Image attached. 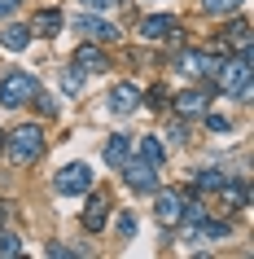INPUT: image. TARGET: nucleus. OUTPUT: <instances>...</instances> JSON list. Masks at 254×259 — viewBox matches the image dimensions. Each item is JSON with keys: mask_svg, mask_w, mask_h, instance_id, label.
I'll return each instance as SVG.
<instances>
[{"mask_svg": "<svg viewBox=\"0 0 254 259\" xmlns=\"http://www.w3.org/2000/svg\"><path fill=\"white\" fill-rule=\"evenodd\" d=\"M250 62H254V53H237V57L224 53V62H215V75H211L215 88L237 97V101H250Z\"/></svg>", "mask_w": 254, "mask_h": 259, "instance_id": "1", "label": "nucleus"}, {"mask_svg": "<svg viewBox=\"0 0 254 259\" xmlns=\"http://www.w3.org/2000/svg\"><path fill=\"white\" fill-rule=\"evenodd\" d=\"M5 154L14 167H31L44 154V127L40 123H22L14 132H5Z\"/></svg>", "mask_w": 254, "mask_h": 259, "instance_id": "2", "label": "nucleus"}, {"mask_svg": "<svg viewBox=\"0 0 254 259\" xmlns=\"http://www.w3.org/2000/svg\"><path fill=\"white\" fill-rule=\"evenodd\" d=\"M40 93V79L31 70H9L0 79V106L5 110H18V106H31V97Z\"/></svg>", "mask_w": 254, "mask_h": 259, "instance_id": "3", "label": "nucleus"}, {"mask_svg": "<svg viewBox=\"0 0 254 259\" xmlns=\"http://www.w3.org/2000/svg\"><path fill=\"white\" fill-rule=\"evenodd\" d=\"M88 189H92V167L88 163H66L53 176V193H62V198H83Z\"/></svg>", "mask_w": 254, "mask_h": 259, "instance_id": "4", "label": "nucleus"}, {"mask_svg": "<svg viewBox=\"0 0 254 259\" xmlns=\"http://www.w3.org/2000/svg\"><path fill=\"white\" fill-rule=\"evenodd\" d=\"M119 171H123V180H127V189H136V193H154L158 189V167L154 163H145V158H123L119 163Z\"/></svg>", "mask_w": 254, "mask_h": 259, "instance_id": "5", "label": "nucleus"}, {"mask_svg": "<svg viewBox=\"0 0 254 259\" xmlns=\"http://www.w3.org/2000/svg\"><path fill=\"white\" fill-rule=\"evenodd\" d=\"M140 40H149V44H171V40H180V18H171V14H149L145 22H140Z\"/></svg>", "mask_w": 254, "mask_h": 259, "instance_id": "6", "label": "nucleus"}, {"mask_svg": "<svg viewBox=\"0 0 254 259\" xmlns=\"http://www.w3.org/2000/svg\"><path fill=\"white\" fill-rule=\"evenodd\" d=\"M154 215H158V224L175 229L180 215H184V193L180 189H154Z\"/></svg>", "mask_w": 254, "mask_h": 259, "instance_id": "7", "label": "nucleus"}, {"mask_svg": "<svg viewBox=\"0 0 254 259\" xmlns=\"http://www.w3.org/2000/svg\"><path fill=\"white\" fill-rule=\"evenodd\" d=\"M75 27L83 31V40H92V44L119 40V27H114V22H106L101 14H92V9H79V22H75Z\"/></svg>", "mask_w": 254, "mask_h": 259, "instance_id": "8", "label": "nucleus"}, {"mask_svg": "<svg viewBox=\"0 0 254 259\" xmlns=\"http://www.w3.org/2000/svg\"><path fill=\"white\" fill-rule=\"evenodd\" d=\"M175 66L184 70L188 79H211V75H215V57H206V53H201V49H184Z\"/></svg>", "mask_w": 254, "mask_h": 259, "instance_id": "9", "label": "nucleus"}, {"mask_svg": "<svg viewBox=\"0 0 254 259\" xmlns=\"http://www.w3.org/2000/svg\"><path fill=\"white\" fill-rule=\"evenodd\" d=\"M106 220H110V198L106 193H92L88 206H83V233H101Z\"/></svg>", "mask_w": 254, "mask_h": 259, "instance_id": "10", "label": "nucleus"}, {"mask_svg": "<svg viewBox=\"0 0 254 259\" xmlns=\"http://www.w3.org/2000/svg\"><path fill=\"white\" fill-rule=\"evenodd\" d=\"M106 66H110V57H106V49H101V44L83 40L79 49H75V70H106Z\"/></svg>", "mask_w": 254, "mask_h": 259, "instance_id": "11", "label": "nucleus"}, {"mask_svg": "<svg viewBox=\"0 0 254 259\" xmlns=\"http://www.w3.org/2000/svg\"><path fill=\"white\" fill-rule=\"evenodd\" d=\"M175 114L180 119H201L206 114V93L201 88H184V93L175 97Z\"/></svg>", "mask_w": 254, "mask_h": 259, "instance_id": "12", "label": "nucleus"}, {"mask_svg": "<svg viewBox=\"0 0 254 259\" xmlns=\"http://www.w3.org/2000/svg\"><path fill=\"white\" fill-rule=\"evenodd\" d=\"M219 44H224V53H228V49H237V53H250V22H245V18H232Z\"/></svg>", "mask_w": 254, "mask_h": 259, "instance_id": "13", "label": "nucleus"}, {"mask_svg": "<svg viewBox=\"0 0 254 259\" xmlns=\"http://www.w3.org/2000/svg\"><path fill=\"white\" fill-rule=\"evenodd\" d=\"M136 106H140L136 83H114V88H110V110H114V114H132Z\"/></svg>", "mask_w": 254, "mask_h": 259, "instance_id": "14", "label": "nucleus"}, {"mask_svg": "<svg viewBox=\"0 0 254 259\" xmlns=\"http://www.w3.org/2000/svg\"><path fill=\"white\" fill-rule=\"evenodd\" d=\"M57 31H62V14H57V9H40V14L31 18V35H40V40H53Z\"/></svg>", "mask_w": 254, "mask_h": 259, "instance_id": "15", "label": "nucleus"}, {"mask_svg": "<svg viewBox=\"0 0 254 259\" xmlns=\"http://www.w3.org/2000/svg\"><path fill=\"white\" fill-rule=\"evenodd\" d=\"M215 193H219V202H224L228 211H237V206H245V185H241L237 176H228V180H224V185H219Z\"/></svg>", "mask_w": 254, "mask_h": 259, "instance_id": "16", "label": "nucleus"}, {"mask_svg": "<svg viewBox=\"0 0 254 259\" xmlns=\"http://www.w3.org/2000/svg\"><path fill=\"white\" fill-rule=\"evenodd\" d=\"M31 44V27H5L0 31V49H9V53H22Z\"/></svg>", "mask_w": 254, "mask_h": 259, "instance_id": "17", "label": "nucleus"}, {"mask_svg": "<svg viewBox=\"0 0 254 259\" xmlns=\"http://www.w3.org/2000/svg\"><path fill=\"white\" fill-rule=\"evenodd\" d=\"M127 154H132V137H127V132H119V137L106 141V163H110V167H119Z\"/></svg>", "mask_w": 254, "mask_h": 259, "instance_id": "18", "label": "nucleus"}, {"mask_svg": "<svg viewBox=\"0 0 254 259\" xmlns=\"http://www.w3.org/2000/svg\"><path fill=\"white\" fill-rule=\"evenodd\" d=\"M140 158L154 163V167H162V163H167V145H162L158 137H140Z\"/></svg>", "mask_w": 254, "mask_h": 259, "instance_id": "19", "label": "nucleus"}, {"mask_svg": "<svg viewBox=\"0 0 254 259\" xmlns=\"http://www.w3.org/2000/svg\"><path fill=\"white\" fill-rule=\"evenodd\" d=\"M224 180H228V171H215V167H206V171H197V176H193V189H197V193H215Z\"/></svg>", "mask_w": 254, "mask_h": 259, "instance_id": "20", "label": "nucleus"}, {"mask_svg": "<svg viewBox=\"0 0 254 259\" xmlns=\"http://www.w3.org/2000/svg\"><path fill=\"white\" fill-rule=\"evenodd\" d=\"M232 9H241V0H201V14H211V18H224Z\"/></svg>", "mask_w": 254, "mask_h": 259, "instance_id": "21", "label": "nucleus"}, {"mask_svg": "<svg viewBox=\"0 0 254 259\" xmlns=\"http://www.w3.org/2000/svg\"><path fill=\"white\" fill-rule=\"evenodd\" d=\"M0 255H22V237L0 229Z\"/></svg>", "mask_w": 254, "mask_h": 259, "instance_id": "22", "label": "nucleus"}, {"mask_svg": "<svg viewBox=\"0 0 254 259\" xmlns=\"http://www.w3.org/2000/svg\"><path fill=\"white\" fill-rule=\"evenodd\" d=\"M167 137H171L175 145H188V137H193V132H188V123H184V119H175L171 127H167Z\"/></svg>", "mask_w": 254, "mask_h": 259, "instance_id": "23", "label": "nucleus"}, {"mask_svg": "<svg viewBox=\"0 0 254 259\" xmlns=\"http://www.w3.org/2000/svg\"><path fill=\"white\" fill-rule=\"evenodd\" d=\"M62 88H66L70 97H79L83 93V75H79V70H66V75H62Z\"/></svg>", "mask_w": 254, "mask_h": 259, "instance_id": "24", "label": "nucleus"}, {"mask_svg": "<svg viewBox=\"0 0 254 259\" xmlns=\"http://www.w3.org/2000/svg\"><path fill=\"white\" fill-rule=\"evenodd\" d=\"M145 106L149 110H162V106H167V88H162V83H154V88L145 93Z\"/></svg>", "mask_w": 254, "mask_h": 259, "instance_id": "25", "label": "nucleus"}, {"mask_svg": "<svg viewBox=\"0 0 254 259\" xmlns=\"http://www.w3.org/2000/svg\"><path fill=\"white\" fill-rule=\"evenodd\" d=\"M206 127H211L215 137H228V132H232V123H228L224 114H206Z\"/></svg>", "mask_w": 254, "mask_h": 259, "instance_id": "26", "label": "nucleus"}, {"mask_svg": "<svg viewBox=\"0 0 254 259\" xmlns=\"http://www.w3.org/2000/svg\"><path fill=\"white\" fill-rule=\"evenodd\" d=\"M31 101H35V110H40V114H48V119H53V114H57V101H53V97L35 93V97H31Z\"/></svg>", "mask_w": 254, "mask_h": 259, "instance_id": "27", "label": "nucleus"}, {"mask_svg": "<svg viewBox=\"0 0 254 259\" xmlns=\"http://www.w3.org/2000/svg\"><path fill=\"white\" fill-rule=\"evenodd\" d=\"M48 255H53V259H75V255H83V250H75V246H57V242H48Z\"/></svg>", "mask_w": 254, "mask_h": 259, "instance_id": "28", "label": "nucleus"}, {"mask_svg": "<svg viewBox=\"0 0 254 259\" xmlns=\"http://www.w3.org/2000/svg\"><path fill=\"white\" fill-rule=\"evenodd\" d=\"M114 5H123V0H83V9H92V14H101V9H114Z\"/></svg>", "mask_w": 254, "mask_h": 259, "instance_id": "29", "label": "nucleus"}, {"mask_svg": "<svg viewBox=\"0 0 254 259\" xmlns=\"http://www.w3.org/2000/svg\"><path fill=\"white\" fill-rule=\"evenodd\" d=\"M119 233H123V237H132V233H136V220L132 215H119Z\"/></svg>", "mask_w": 254, "mask_h": 259, "instance_id": "30", "label": "nucleus"}, {"mask_svg": "<svg viewBox=\"0 0 254 259\" xmlns=\"http://www.w3.org/2000/svg\"><path fill=\"white\" fill-rule=\"evenodd\" d=\"M18 5H22V0H0V18H14Z\"/></svg>", "mask_w": 254, "mask_h": 259, "instance_id": "31", "label": "nucleus"}, {"mask_svg": "<svg viewBox=\"0 0 254 259\" xmlns=\"http://www.w3.org/2000/svg\"><path fill=\"white\" fill-rule=\"evenodd\" d=\"M5 215H9V202H0V229H5Z\"/></svg>", "mask_w": 254, "mask_h": 259, "instance_id": "32", "label": "nucleus"}, {"mask_svg": "<svg viewBox=\"0 0 254 259\" xmlns=\"http://www.w3.org/2000/svg\"><path fill=\"white\" fill-rule=\"evenodd\" d=\"M0 150H5V132H0Z\"/></svg>", "mask_w": 254, "mask_h": 259, "instance_id": "33", "label": "nucleus"}]
</instances>
